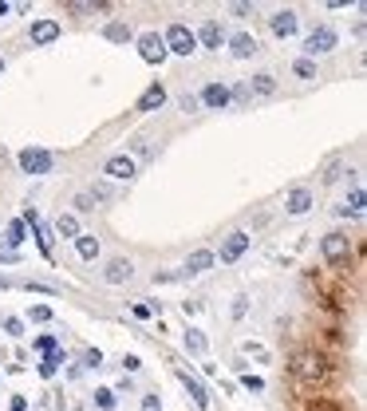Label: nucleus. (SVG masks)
Here are the masks:
<instances>
[{"mask_svg":"<svg viewBox=\"0 0 367 411\" xmlns=\"http://www.w3.org/2000/svg\"><path fill=\"white\" fill-rule=\"evenodd\" d=\"M292 376H296L300 384L316 387L320 380L328 376V368H324V356H320V352H296V360H292Z\"/></svg>","mask_w":367,"mask_h":411,"instance_id":"nucleus-1","label":"nucleus"},{"mask_svg":"<svg viewBox=\"0 0 367 411\" xmlns=\"http://www.w3.org/2000/svg\"><path fill=\"white\" fill-rule=\"evenodd\" d=\"M162 44H166V51H174V56H190V51L197 48L194 32H190L186 24H170V28H166V36H162Z\"/></svg>","mask_w":367,"mask_h":411,"instance_id":"nucleus-2","label":"nucleus"},{"mask_svg":"<svg viewBox=\"0 0 367 411\" xmlns=\"http://www.w3.org/2000/svg\"><path fill=\"white\" fill-rule=\"evenodd\" d=\"M20 171H24V174H48L51 171V154L28 146V151H20Z\"/></svg>","mask_w":367,"mask_h":411,"instance_id":"nucleus-3","label":"nucleus"},{"mask_svg":"<svg viewBox=\"0 0 367 411\" xmlns=\"http://www.w3.org/2000/svg\"><path fill=\"white\" fill-rule=\"evenodd\" d=\"M138 51H143L146 64H162L166 60V44H162V36H158V32L138 36Z\"/></svg>","mask_w":367,"mask_h":411,"instance_id":"nucleus-4","label":"nucleus"},{"mask_svg":"<svg viewBox=\"0 0 367 411\" xmlns=\"http://www.w3.org/2000/svg\"><path fill=\"white\" fill-rule=\"evenodd\" d=\"M348 253H351V241L343 238V233H328V238H324V257L332 261V265L348 261Z\"/></svg>","mask_w":367,"mask_h":411,"instance_id":"nucleus-5","label":"nucleus"},{"mask_svg":"<svg viewBox=\"0 0 367 411\" xmlns=\"http://www.w3.org/2000/svg\"><path fill=\"white\" fill-rule=\"evenodd\" d=\"M245 249H249V233H241V230L229 233V238H225V245H222V261H225V265H233Z\"/></svg>","mask_w":367,"mask_h":411,"instance_id":"nucleus-6","label":"nucleus"},{"mask_svg":"<svg viewBox=\"0 0 367 411\" xmlns=\"http://www.w3.org/2000/svg\"><path fill=\"white\" fill-rule=\"evenodd\" d=\"M304 48L312 51V56H324V51H332V48H336V32H332V28H316V32L308 36Z\"/></svg>","mask_w":367,"mask_h":411,"instance_id":"nucleus-7","label":"nucleus"},{"mask_svg":"<svg viewBox=\"0 0 367 411\" xmlns=\"http://www.w3.org/2000/svg\"><path fill=\"white\" fill-rule=\"evenodd\" d=\"M107 174L119 178V182L135 178V158H130V154H115V158H107Z\"/></svg>","mask_w":367,"mask_h":411,"instance_id":"nucleus-8","label":"nucleus"},{"mask_svg":"<svg viewBox=\"0 0 367 411\" xmlns=\"http://www.w3.org/2000/svg\"><path fill=\"white\" fill-rule=\"evenodd\" d=\"M229 99H233V91H229V87H222V83H210V87L202 91V99H197V103H205V107H225Z\"/></svg>","mask_w":367,"mask_h":411,"instance_id":"nucleus-9","label":"nucleus"},{"mask_svg":"<svg viewBox=\"0 0 367 411\" xmlns=\"http://www.w3.org/2000/svg\"><path fill=\"white\" fill-rule=\"evenodd\" d=\"M51 40H60V24H56V20H36L32 44H51Z\"/></svg>","mask_w":367,"mask_h":411,"instance_id":"nucleus-10","label":"nucleus"},{"mask_svg":"<svg viewBox=\"0 0 367 411\" xmlns=\"http://www.w3.org/2000/svg\"><path fill=\"white\" fill-rule=\"evenodd\" d=\"M269 28H273V36H292V32H296V12H292V9L276 12V16L269 20Z\"/></svg>","mask_w":367,"mask_h":411,"instance_id":"nucleus-11","label":"nucleus"},{"mask_svg":"<svg viewBox=\"0 0 367 411\" xmlns=\"http://www.w3.org/2000/svg\"><path fill=\"white\" fill-rule=\"evenodd\" d=\"M166 103V87L162 83H154L143 91V99H138V111H154V107H162Z\"/></svg>","mask_w":367,"mask_h":411,"instance_id":"nucleus-12","label":"nucleus"},{"mask_svg":"<svg viewBox=\"0 0 367 411\" xmlns=\"http://www.w3.org/2000/svg\"><path fill=\"white\" fill-rule=\"evenodd\" d=\"M194 40H202L205 48H217V44H222V24H217V20H205V24L197 28Z\"/></svg>","mask_w":367,"mask_h":411,"instance_id":"nucleus-13","label":"nucleus"},{"mask_svg":"<svg viewBox=\"0 0 367 411\" xmlns=\"http://www.w3.org/2000/svg\"><path fill=\"white\" fill-rule=\"evenodd\" d=\"M210 265H214V253H210V249H197V253H190L186 273H205Z\"/></svg>","mask_w":367,"mask_h":411,"instance_id":"nucleus-14","label":"nucleus"},{"mask_svg":"<svg viewBox=\"0 0 367 411\" xmlns=\"http://www.w3.org/2000/svg\"><path fill=\"white\" fill-rule=\"evenodd\" d=\"M76 249H79V257H83V261H95V257H99V241H95V233H79Z\"/></svg>","mask_w":367,"mask_h":411,"instance_id":"nucleus-15","label":"nucleus"},{"mask_svg":"<svg viewBox=\"0 0 367 411\" xmlns=\"http://www.w3.org/2000/svg\"><path fill=\"white\" fill-rule=\"evenodd\" d=\"M130 273H135V269H130V261H111L103 277H107L111 285H123V281H130Z\"/></svg>","mask_w":367,"mask_h":411,"instance_id":"nucleus-16","label":"nucleus"},{"mask_svg":"<svg viewBox=\"0 0 367 411\" xmlns=\"http://www.w3.org/2000/svg\"><path fill=\"white\" fill-rule=\"evenodd\" d=\"M182 384H186V392H190V395H194V403H197V407H202V411L210 407V395H205V387L197 384V380L190 376V372H182Z\"/></svg>","mask_w":367,"mask_h":411,"instance_id":"nucleus-17","label":"nucleus"},{"mask_svg":"<svg viewBox=\"0 0 367 411\" xmlns=\"http://www.w3.org/2000/svg\"><path fill=\"white\" fill-rule=\"evenodd\" d=\"M308 206H312V190L300 186V190H292V194H289V214H304Z\"/></svg>","mask_w":367,"mask_h":411,"instance_id":"nucleus-18","label":"nucleus"},{"mask_svg":"<svg viewBox=\"0 0 367 411\" xmlns=\"http://www.w3.org/2000/svg\"><path fill=\"white\" fill-rule=\"evenodd\" d=\"M233 56H241V60H245V56H253V51H257V40H253V36H249V32H237V36H233Z\"/></svg>","mask_w":367,"mask_h":411,"instance_id":"nucleus-19","label":"nucleus"},{"mask_svg":"<svg viewBox=\"0 0 367 411\" xmlns=\"http://www.w3.org/2000/svg\"><path fill=\"white\" fill-rule=\"evenodd\" d=\"M56 233H60V238H79V222H76V214H60L56 218Z\"/></svg>","mask_w":367,"mask_h":411,"instance_id":"nucleus-20","label":"nucleus"},{"mask_svg":"<svg viewBox=\"0 0 367 411\" xmlns=\"http://www.w3.org/2000/svg\"><path fill=\"white\" fill-rule=\"evenodd\" d=\"M343 214H351V218H363V190H351V198H348V206H343Z\"/></svg>","mask_w":367,"mask_h":411,"instance_id":"nucleus-21","label":"nucleus"},{"mask_svg":"<svg viewBox=\"0 0 367 411\" xmlns=\"http://www.w3.org/2000/svg\"><path fill=\"white\" fill-rule=\"evenodd\" d=\"M0 241H4V245H12V249H16L20 241H24V222H12V225H9V233H4V238H0Z\"/></svg>","mask_w":367,"mask_h":411,"instance_id":"nucleus-22","label":"nucleus"},{"mask_svg":"<svg viewBox=\"0 0 367 411\" xmlns=\"http://www.w3.org/2000/svg\"><path fill=\"white\" fill-rule=\"evenodd\" d=\"M276 91V79L273 76H257L253 79V95H273Z\"/></svg>","mask_w":367,"mask_h":411,"instance_id":"nucleus-23","label":"nucleus"},{"mask_svg":"<svg viewBox=\"0 0 367 411\" xmlns=\"http://www.w3.org/2000/svg\"><path fill=\"white\" fill-rule=\"evenodd\" d=\"M60 364H63V356H60V352H51V356L40 364V376H56V372H60Z\"/></svg>","mask_w":367,"mask_h":411,"instance_id":"nucleus-24","label":"nucleus"},{"mask_svg":"<svg viewBox=\"0 0 367 411\" xmlns=\"http://www.w3.org/2000/svg\"><path fill=\"white\" fill-rule=\"evenodd\" d=\"M68 9L71 12H107V4H103V0H95V4H91V0H87V4H83V0H71Z\"/></svg>","mask_w":367,"mask_h":411,"instance_id":"nucleus-25","label":"nucleus"},{"mask_svg":"<svg viewBox=\"0 0 367 411\" xmlns=\"http://www.w3.org/2000/svg\"><path fill=\"white\" fill-rule=\"evenodd\" d=\"M186 348L194 352V356H202V352H205V336H202V333H194V328H190V333H186Z\"/></svg>","mask_w":367,"mask_h":411,"instance_id":"nucleus-26","label":"nucleus"},{"mask_svg":"<svg viewBox=\"0 0 367 411\" xmlns=\"http://www.w3.org/2000/svg\"><path fill=\"white\" fill-rule=\"evenodd\" d=\"M95 403H99L103 411H111L115 407V392H111V387H99V392H95Z\"/></svg>","mask_w":367,"mask_h":411,"instance_id":"nucleus-27","label":"nucleus"},{"mask_svg":"<svg viewBox=\"0 0 367 411\" xmlns=\"http://www.w3.org/2000/svg\"><path fill=\"white\" fill-rule=\"evenodd\" d=\"M296 76L300 79H312V76H316V64H312V60H296Z\"/></svg>","mask_w":367,"mask_h":411,"instance_id":"nucleus-28","label":"nucleus"},{"mask_svg":"<svg viewBox=\"0 0 367 411\" xmlns=\"http://www.w3.org/2000/svg\"><path fill=\"white\" fill-rule=\"evenodd\" d=\"M36 348H40L43 356H51V352H60V348H56V336H40V340H36Z\"/></svg>","mask_w":367,"mask_h":411,"instance_id":"nucleus-29","label":"nucleus"},{"mask_svg":"<svg viewBox=\"0 0 367 411\" xmlns=\"http://www.w3.org/2000/svg\"><path fill=\"white\" fill-rule=\"evenodd\" d=\"M241 384H245L249 392H265V380L261 376H241Z\"/></svg>","mask_w":367,"mask_h":411,"instance_id":"nucleus-30","label":"nucleus"},{"mask_svg":"<svg viewBox=\"0 0 367 411\" xmlns=\"http://www.w3.org/2000/svg\"><path fill=\"white\" fill-rule=\"evenodd\" d=\"M245 356H257V360H269L265 344H245Z\"/></svg>","mask_w":367,"mask_h":411,"instance_id":"nucleus-31","label":"nucleus"},{"mask_svg":"<svg viewBox=\"0 0 367 411\" xmlns=\"http://www.w3.org/2000/svg\"><path fill=\"white\" fill-rule=\"evenodd\" d=\"M127 28H123V24H111V28H107V40H127Z\"/></svg>","mask_w":367,"mask_h":411,"instance_id":"nucleus-32","label":"nucleus"},{"mask_svg":"<svg viewBox=\"0 0 367 411\" xmlns=\"http://www.w3.org/2000/svg\"><path fill=\"white\" fill-rule=\"evenodd\" d=\"M32 320H51V308L48 305H36L32 308Z\"/></svg>","mask_w":367,"mask_h":411,"instance_id":"nucleus-33","label":"nucleus"},{"mask_svg":"<svg viewBox=\"0 0 367 411\" xmlns=\"http://www.w3.org/2000/svg\"><path fill=\"white\" fill-rule=\"evenodd\" d=\"M182 111H197V95H182Z\"/></svg>","mask_w":367,"mask_h":411,"instance_id":"nucleus-34","label":"nucleus"},{"mask_svg":"<svg viewBox=\"0 0 367 411\" xmlns=\"http://www.w3.org/2000/svg\"><path fill=\"white\" fill-rule=\"evenodd\" d=\"M123 368H127V372H138V368H143V360H138V356H123Z\"/></svg>","mask_w":367,"mask_h":411,"instance_id":"nucleus-35","label":"nucleus"},{"mask_svg":"<svg viewBox=\"0 0 367 411\" xmlns=\"http://www.w3.org/2000/svg\"><path fill=\"white\" fill-rule=\"evenodd\" d=\"M0 261H16V249L4 245V241H0Z\"/></svg>","mask_w":367,"mask_h":411,"instance_id":"nucleus-36","label":"nucleus"},{"mask_svg":"<svg viewBox=\"0 0 367 411\" xmlns=\"http://www.w3.org/2000/svg\"><path fill=\"white\" fill-rule=\"evenodd\" d=\"M143 411H158V395H143Z\"/></svg>","mask_w":367,"mask_h":411,"instance_id":"nucleus-37","label":"nucleus"},{"mask_svg":"<svg viewBox=\"0 0 367 411\" xmlns=\"http://www.w3.org/2000/svg\"><path fill=\"white\" fill-rule=\"evenodd\" d=\"M312 411H340V407H336V403H328V400H316V403H312Z\"/></svg>","mask_w":367,"mask_h":411,"instance_id":"nucleus-38","label":"nucleus"},{"mask_svg":"<svg viewBox=\"0 0 367 411\" xmlns=\"http://www.w3.org/2000/svg\"><path fill=\"white\" fill-rule=\"evenodd\" d=\"M83 360H87V364H91V368H99V364H103V356H99V348H95V352H87V356H83Z\"/></svg>","mask_w":367,"mask_h":411,"instance_id":"nucleus-39","label":"nucleus"},{"mask_svg":"<svg viewBox=\"0 0 367 411\" xmlns=\"http://www.w3.org/2000/svg\"><path fill=\"white\" fill-rule=\"evenodd\" d=\"M24 407H28V403H24V400H20V395H16V400H12V411H24Z\"/></svg>","mask_w":367,"mask_h":411,"instance_id":"nucleus-40","label":"nucleus"},{"mask_svg":"<svg viewBox=\"0 0 367 411\" xmlns=\"http://www.w3.org/2000/svg\"><path fill=\"white\" fill-rule=\"evenodd\" d=\"M4 12H9V4H4V0H0V16H4Z\"/></svg>","mask_w":367,"mask_h":411,"instance_id":"nucleus-41","label":"nucleus"},{"mask_svg":"<svg viewBox=\"0 0 367 411\" xmlns=\"http://www.w3.org/2000/svg\"><path fill=\"white\" fill-rule=\"evenodd\" d=\"M0 71H4V60H0Z\"/></svg>","mask_w":367,"mask_h":411,"instance_id":"nucleus-42","label":"nucleus"}]
</instances>
